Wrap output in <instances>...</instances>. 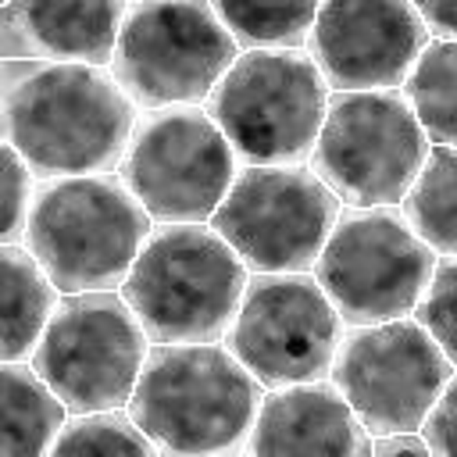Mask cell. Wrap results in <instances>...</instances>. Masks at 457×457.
Returning a JSON list of instances; mask_svg holds the SVG:
<instances>
[{
    "mask_svg": "<svg viewBox=\"0 0 457 457\" xmlns=\"http://www.w3.org/2000/svg\"><path fill=\"white\" fill-rule=\"evenodd\" d=\"M154 225L121 175H64L39 179L21 243L57 293L121 289Z\"/></svg>",
    "mask_w": 457,
    "mask_h": 457,
    "instance_id": "cell-4",
    "label": "cell"
},
{
    "mask_svg": "<svg viewBox=\"0 0 457 457\" xmlns=\"http://www.w3.org/2000/svg\"><path fill=\"white\" fill-rule=\"evenodd\" d=\"M414 318L432 332V339L457 368V257L436 261V271L414 307Z\"/></svg>",
    "mask_w": 457,
    "mask_h": 457,
    "instance_id": "cell-23",
    "label": "cell"
},
{
    "mask_svg": "<svg viewBox=\"0 0 457 457\" xmlns=\"http://www.w3.org/2000/svg\"><path fill=\"white\" fill-rule=\"evenodd\" d=\"M243 54L211 0H136L118 32L111 71L139 111L207 104Z\"/></svg>",
    "mask_w": 457,
    "mask_h": 457,
    "instance_id": "cell-7",
    "label": "cell"
},
{
    "mask_svg": "<svg viewBox=\"0 0 457 457\" xmlns=\"http://www.w3.org/2000/svg\"><path fill=\"white\" fill-rule=\"evenodd\" d=\"M246 453H336L368 457L371 432L361 425L332 378L264 389Z\"/></svg>",
    "mask_w": 457,
    "mask_h": 457,
    "instance_id": "cell-16",
    "label": "cell"
},
{
    "mask_svg": "<svg viewBox=\"0 0 457 457\" xmlns=\"http://www.w3.org/2000/svg\"><path fill=\"white\" fill-rule=\"evenodd\" d=\"M264 386L225 343H150L129 400L161 453H239Z\"/></svg>",
    "mask_w": 457,
    "mask_h": 457,
    "instance_id": "cell-2",
    "label": "cell"
},
{
    "mask_svg": "<svg viewBox=\"0 0 457 457\" xmlns=\"http://www.w3.org/2000/svg\"><path fill=\"white\" fill-rule=\"evenodd\" d=\"M150 336L121 289L61 293L32 368L54 386L71 414L129 407Z\"/></svg>",
    "mask_w": 457,
    "mask_h": 457,
    "instance_id": "cell-9",
    "label": "cell"
},
{
    "mask_svg": "<svg viewBox=\"0 0 457 457\" xmlns=\"http://www.w3.org/2000/svg\"><path fill=\"white\" fill-rule=\"evenodd\" d=\"M250 268L207 221H157L121 282L150 343H221Z\"/></svg>",
    "mask_w": 457,
    "mask_h": 457,
    "instance_id": "cell-3",
    "label": "cell"
},
{
    "mask_svg": "<svg viewBox=\"0 0 457 457\" xmlns=\"http://www.w3.org/2000/svg\"><path fill=\"white\" fill-rule=\"evenodd\" d=\"M371 453L389 457V453H432L428 439L421 432H386V436H371Z\"/></svg>",
    "mask_w": 457,
    "mask_h": 457,
    "instance_id": "cell-27",
    "label": "cell"
},
{
    "mask_svg": "<svg viewBox=\"0 0 457 457\" xmlns=\"http://www.w3.org/2000/svg\"><path fill=\"white\" fill-rule=\"evenodd\" d=\"M0 453L4 457H39L54 453V443L68 421L64 400L32 368V361H4L0 368Z\"/></svg>",
    "mask_w": 457,
    "mask_h": 457,
    "instance_id": "cell-18",
    "label": "cell"
},
{
    "mask_svg": "<svg viewBox=\"0 0 457 457\" xmlns=\"http://www.w3.org/2000/svg\"><path fill=\"white\" fill-rule=\"evenodd\" d=\"M132 4H136V0H132Z\"/></svg>",
    "mask_w": 457,
    "mask_h": 457,
    "instance_id": "cell-29",
    "label": "cell"
},
{
    "mask_svg": "<svg viewBox=\"0 0 457 457\" xmlns=\"http://www.w3.org/2000/svg\"><path fill=\"white\" fill-rule=\"evenodd\" d=\"M428 39L411 0H321L307 50L332 89H400Z\"/></svg>",
    "mask_w": 457,
    "mask_h": 457,
    "instance_id": "cell-14",
    "label": "cell"
},
{
    "mask_svg": "<svg viewBox=\"0 0 457 457\" xmlns=\"http://www.w3.org/2000/svg\"><path fill=\"white\" fill-rule=\"evenodd\" d=\"M332 86L307 46L243 50L207 111L243 164H311Z\"/></svg>",
    "mask_w": 457,
    "mask_h": 457,
    "instance_id": "cell-5",
    "label": "cell"
},
{
    "mask_svg": "<svg viewBox=\"0 0 457 457\" xmlns=\"http://www.w3.org/2000/svg\"><path fill=\"white\" fill-rule=\"evenodd\" d=\"M0 168H4V221H0V243H21L25 239V225H29V211H32V196H36V175L25 164V157L11 146L0 143Z\"/></svg>",
    "mask_w": 457,
    "mask_h": 457,
    "instance_id": "cell-24",
    "label": "cell"
},
{
    "mask_svg": "<svg viewBox=\"0 0 457 457\" xmlns=\"http://www.w3.org/2000/svg\"><path fill=\"white\" fill-rule=\"evenodd\" d=\"M132 0H7L0 61H79L111 68Z\"/></svg>",
    "mask_w": 457,
    "mask_h": 457,
    "instance_id": "cell-15",
    "label": "cell"
},
{
    "mask_svg": "<svg viewBox=\"0 0 457 457\" xmlns=\"http://www.w3.org/2000/svg\"><path fill=\"white\" fill-rule=\"evenodd\" d=\"M428 146L400 89H332L311 168L346 207H400Z\"/></svg>",
    "mask_w": 457,
    "mask_h": 457,
    "instance_id": "cell-6",
    "label": "cell"
},
{
    "mask_svg": "<svg viewBox=\"0 0 457 457\" xmlns=\"http://www.w3.org/2000/svg\"><path fill=\"white\" fill-rule=\"evenodd\" d=\"M421 436L428 439L432 453H443V457L457 453V368H453L450 382L443 386L439 400L432 403V411L421 425Z\"/></svg>",
    "mask_w": 457,
    "mask_h": 457,
    "instance_id": "cell-25",
    "label": "cell"
},
{
    "mask_svg": "<svg viewBox=\"0 0 457 457\" xmlns=\"http://www.w3.org/2000/svg\"><path fill=\"white\" fill-rule=\"evenodd\" d=\"M61 293L25 243H0V361H32Z\"/></svg>",
    "mask_w": 457,
    "mask_h": 457,
    "instance_id": "cell-17",
    "label": "cell"
},
{
    "mask_svg": "<svg viewBox=\"0 0 457 457\" xmlns=\"http://www.w3.org/2000/svg\"><path fill=\"white\" fill-rule=\"evenodd\" d=\"M436 39H457V0H411Z\"/></svg>",
    "mask_w": 457,
    "mask_h": 457,
    "instance_id": "cell-26",
    "label": "cell"
},
{
    "mask_svg": "<svg viewBox=\"0 0 457 457\" xmlns=\"http://www.w3.org/2000/svg\"><path fill=\"white\" fill-rule=\"evenodd\" d=\"M428 143L457 146V39H428L400 86Z\"/></svg>",
    "mask_w": 457,
    "mask_h": 457,
    "instance_id": "cell-20",
    "label": "cell"
},
{
    "mask_svg": "<svg viewBox=\"0 0 457 457\" xmlns=\"http://www.w3.org/2000/svg\"><path fill=\"white\" fill-rule=\"evenodd\" d=\"M450 375V357L414 314L378 325H346L328 371L332 386L371 436L421 432Z\"/></svg>",
    "mask_w": 457,
    "mask_h": 457,
    "instance_id": "cell-12",
    "label": "cell"
},
{
    "mask_svg": "<svg viewBox=\"0 0 457 457\" xmlns=\"http://www.w3.org/2000/svg\"><path fill=\"white\" fill-rule=\"evenodd\" d=\"M343 318L314 271H253L221 339L264 389L328 378Z\"/></svg>",
    "mask_w": 457,
    "mask_h": 457,
    "instance_id": "cell-13",
    "label": "cell"
},
{
    "mask_svg": "<svg viewBox=\"0 0 457 457\" xmlns=\"http://www.w3.org/2000/svg\"><path fill=\"white\" fill-rule=\"evenodd\" d=\"M243 161L204 104L143 111L118 168L154 221H211Z\"/></svg>",
    "mask_w": 457,
    "mask_h": 457,
    "instance_id": "cell-11",
    "label": "cell"
},
{
    "mask_svg": "<svg viewBox=\"0 0 457 457\" xmlns=\"http://www.w3.org/2000/svg\"><path fill=\"white\" fill-rule=\"evenodd\" d=\"M54 453H132V457H154L161 453L157 443L136 425L129 407H107V411H86L68 414Z\"/></svg>",
    "mask_w": 457,
    "mask_h": 457,
    "instance_id": "cell-22",
    "label": "cell"
},
{
    "mask_svg": "<svg viewBox=\"0 0 457 457\" xmlns=\"http://www.w3.org/2000/svg\"><path fill=\"white\" fill-rule=\"evenodd\" d=\"M439 253L414 232L400 207L339 211L314 275L343 325H378L414 314Z\"/></svg>",
    "mask_w": 457,
    "mask_h": 457,
    "instance_id": "cell-8",
    "label": "cell"
},
{
    "mask_svg": "<svg viewBox=\"0 0 457 457\" xmlns=\"http://www.w3.org/2000/svg\"><path fill=\"white\" fill-rule=\"evenodd\" d=\"M400 211L439 257H457V146H428Z\"/></svg>",
    "mask_w": 457,
    "mask_h": 457,
    "instance_id": "cell-19",
    "label": "cell"
},
{
    "mask_svg": "<svg viewBox=\"0 0 457 457\" xmlns=\"http://www.w3.org/2000/svg\"><path fill=\"white\" fill-rule=\"evenodd\" d=\"M4 143L36 179L114 175L129 154L139 107L111 68L79 61H36L32 71L0 89Z\"/></svg>",
    "mask_w": 457,
    "mask_h": 457,
    "instance_id": "cell-1",
    "label": "cell"
},
{
    "mask_svg": "<svg viewBox=\"0 0 457 457\" xmlns=\"http://www.w3.org/2000/svg\"><path fill=\"white\" fill-rule=\"evenodd\" d=\"M343 200L311 164H243L211 228L253 271H314Z\"/></svg>",
    "mask_w": 457,
    "mask_h": 457,
    "instance_id": "cell-10",
    "label": "cell"
},
{
    "mask_svg": "<svg viewBox=\"0 0 457 457\" xmlns=\"http://www.w3.org/2000/svg\"><path fill=\"white\" fill-rule=\"evenodd\" d=\"M243 50L307 46L321 0H211Z\"/></svg>",
    "mask_w": 457,
    "mask_h": 457,
    "instance_id": "cell-21",
    "label": "cell"
},
{
    "mask_svg": "<svg viewBox=\"0 0 457 457\" xmlns=\"http://www.w3.org/2000/svg\"><path fill=\"white\" fill-rule=\"evenodd\" d=\"M0 4H7V0H0Z\"/></svg>",
    "mask_w": 457,
    "mask_h": 457,
    "instance_id": "cell-28",
    "label": "cell"
}]
</instances>
